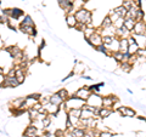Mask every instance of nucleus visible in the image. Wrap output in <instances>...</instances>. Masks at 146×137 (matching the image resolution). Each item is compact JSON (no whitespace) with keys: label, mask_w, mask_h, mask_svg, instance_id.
Wrapping results in <instances>:
<instances>
[{"label":"nucleus","mask_w":146,"mask_h":137,"mask_svg":"<svg viewBox=\"0 0 146 137\" xmlns=\"http://www.w3.org/2000/svg\"><path fill=\"white\" fill-rule=\"evenodd\" d=\"M99 137H112V134L110 131H100Z\"/></svg>","instance_id":"36"},{"label":"nucleus","mask_w":146,"mask_h":137,"mask_svg":"<svg viewBox=\"0 0 146 137\" xmlns=\"http://www.w3.org/2000/svg\"><path fill=\"white\" fill-rule=\"evenodd\" d=\"M11 103H12L13 108H21V107H22V104L25 103V97H21V98H16V99H13V101H12Z\"/></svg>","instance_id":"24"},{"label":"nucleus","mask_w":146,"mask_h":137,"mask_svg":"<svg viewBox=\"0 0 146 137\" xmlns=\"http://www.w3.org/2000/svg\"><path fill=\"white\" fill-rule=\"evenodd\" d=\"M135 20H134V18H124V24H123V26H124L125 27V28L128 29V30H133V28H134V26H135Z\"/></svg>","instance_id":"17"},{"label":"nucleus","mask_w":146,"mask_h":137,"mask_svg":"<svg viewBox=\"0 0 146 137\" xmlns=\"http://www.w3.org/2000/svg\"><path fill=\"white\" fill-rule=\"evenodd\" d=\"M95 32H96V29H95L94 27H88V28H86V29L83 32V33H84V36H85V38H90V36L93 35Z\"/></svg>","instance_id":"28"},{"label":"nucleus","mask_w":146,"mask_h":137,"mask_svg":"<svg viewBox=\"0 0 146 137\" xmlns=\"http://www.w3.org/2000/svg\"><path fill=\"white\" fill-rule=\"evenodd\" d=\"M139 47H140V46H139V45L136 44V43H135V44H130L129 46H128V51H127V52L130 53V55H135L136 51L139 50Z\"/></svg>","instance_id":"25"},{"label":"nucleus","mask_w":146,"mask_h":137,"mask_svg":"<svg viewBox=\"0 0 146 137\" xmlns=\"http://www.w3.org/2000/svg\"><path fill=\"white\" fill-rule=\"evenodd\" d=\"M39 102L43 104V106H45V104H48L50 103V96H48V97H40L39 99Z\"/></svg>","instance_id":"35"},{"label":"nucleus","mask_w":146,"mask_h":137,"mask_svg":"<svg viewBox=\"0 0 146 137\" xmlns=\"http://www.w3.org/2000/svg\"><path fill=\"white\" fill-rule=\"evenodd\" d=\"M136 56L141 57V58H145L146 60V47H139V50L136 51Z\"/></svg>","instance_id":"31"},{"label":"nucleus","mask_w":146,"mask_h":137,"mask_svg":"<svg viewBox=\"0 0 146 137\" xmlns=\"http://www.w3.org/2000/svg\"><path fill=\"white\" fill-rule=\"evenodd\" d=\"M110 27H112V21L108 16H106L101 22V28H110Z\"/></svg>","instance_id":"23"},{"label":"nucleus","mask_w":146,"mask_h":137,"mask_svg":"<svg viewBox=\"0 0 146 137\" xmlns=\"http://www.w3.org/2000/svg\"><path fill=\"white\" fill-rule=\"evenodd\" d=\"M131 66L129 62H121V69L122 70H124V72H130V69H131Z\"/></svg>","instance_id":"30"},{"label":"nucleus","mask_w":146,"mask_h":137,"mask_svg":"<svg viewBox=\"0 0 146 137\" xmlns=\"http://www.w3.org/2000/svg\"><path fill=\"white\" fill-rule=\"evenodd\" d=\"M90 95H91V91L88 89V86H84V88H80L78 91H77L74 96H77V97H79L82 99H84V101H86V99L89 98Z\"/></svg>","instance_id":"10"},{"label":"nucleus","mask_w":146,"mask_h":137,"mask_svg":"<svg viewBox=\"0 0 146 137\" xmlns=\"http://www.w3.org/2000/svg\"><path fill=\"white\" fill-rule=\"evenodd\" d=\"M127 11H128V10H127V9H125L124 6H123V5H121V6H118V7H116V9H115V12H116L119 17H123V18H124Z\"/></svg>","instance_id":"20"},{"label":"nucleus","mask_w":146,"mask_h":137,"mask_svg":"<svg viewBox=\"0 0 146 137\" xmlns=\"http://www.w3.org/2000/svg\"><path fill=\"white\" fill-rule=\"evenodd\" d=\"M74 16H76L78 23H84V24H86V27H94L93 26V18H91V12L88 11L86 9L82 7L79 10H77Z\"/></svg>","instance_id":"1"},{"label":"nucleus","mask_w":146,"mask_h":137,"mask_svg":"<svg viewBox=\"0 0 146 137\" xmlns=\"http://www.w3.org/2000/svg\"><path fill=\"white\" fill-rule=\"evenodd\" d=\"M117 102H118V98L116 96H105V97H102V99H101L102 107H106V108H112L113 104L117 103Z\"/></svg>","instance_id":"7"},{"label":"nucleus","mask_w":146,"mask_h":137,"mask_svg":"<svg viewBox=\"0 0 146 137\" xmlns=\"http://www.w3.org/2000/svg\"><path fill=\"white\" fill-rule=\"evenodd\" d=\"M27 112H28V114H29V119H31V121H34L36 118H38V115H39L38 111H35L34 108H28V109H27Z\"/></svg>","instance_id":"18"},{"label":"nucleus","mask_w":146,"mask_h":137,"mask_svg":"<svg viewBox=\"0 0 146 137\" xmlns=\"http://www.w3.org/2000/svg\"><path fill=\"white\" fill-rule=\"evenodd\" d=\"M118 112L122 114V117H125V118L136 117L135 111L133 108H129V107H119V108H118Z\"/></svg>","instance_id":"11"},{"label":"nucleus","mask_w":146,"mask_h":137,"mask_svg":"<svg viewBox=\"0 0 146 137\" xmlns=\"http://www.w3.org/2000/svg\"><path fill=\"white\" fill-rule=\"evenodd\" d=\"M57 94L60 95V97L63 99V101H66V99H67L68 97H70V94H68V91H67L66 89H61V90L58 91Z\"/></svg>","instance_id":"29"},{"label":"nucleus","mask_w":146,"mask_h":137,"mask_svg":"<svg viewBox=\"0 0 146 137\" xmlns=\"http://www.w3.org/2000/svg\"><path fill=\"white\" fill-rule=\"evenodd\" d=\"M25 15V12L23 10H21V9H18V7H13L11 9V15H10V18L13 21H17L18 18H20L21 16H23Z\"/></svg>","instance_id":"12"},{"label":"nucleus","mask_w":146,"mask_h":137,"mask_svg":"<svg viewBox=\"0 0 146 137\" xmlns=\"http://www.w3.org/2000/svg\"><path fill=\"white\" fill-rule=\"evenodd\" d=\"M123 24H124V18H123V17H119L117 21H115V22H113V23H112L113 28H116V29H118V28H122Z\"/></svg>","instance_id":"27"},{"label":"nucleus","mask_w":146,"mask_h":137,"mask_svg":"<svg viewBox=\"0 0 146 137\" xmlns=\"http://www.w3.org/2000/svg\"><path fill=\"white\" fill-rule=\"evenodd\" d=\"M80 112H82V109H68V111H67V115L80 118Z\"/></svg>","instance_id":"26"},{"label":"nucleus","mask_w":146,"mask_h":137,"mask_svg":"<svg viewBox=\"0 0 146 137\" xmlns=\"http://www.w3.org/2000/svg\"><path fill=\"white\" fill-rule=\"evenodd\" d=\"M108 17H110V18H111L112 23H113V22H115V21H117V20H118V18H119V16H118V15H117V13L115 12V10H111V11H110V13H108Z\"/></svg>","instance_id":"33"},{"label":"nucleus","mask_w":146,"mask_h":137,"mask_svg":"<svg viewBox=\"0 0 146 137\" xmlns=\"http://www.w3.org/2000/svg\"><path fill=\"white\" fill-rule=\"evenodd\" d=\"M5 51L10 55L11 58H13V60H16V61H21L22 56H23V51H22L18 46H15V45H12V46H6Z\"/></svg>","instance_id":"2"},{"label":"nucleus","mask_w":146,"mask_h":137,"mask_svg":"<svg viewBox=\"0 0 146 137\" xmlns=\"http://www.w3.org/2000/svg\"><path fill=\"white\" fill-rule=\"evenodd\" d=\"M111 57L115 58V60H116L118 63L123 62V53H122L121 51H113V52L111 53Z\"/></svg>","instance_id":"21"},{"label":"nucleus","mask_w":146,"mask_h":137,"mask_svg":"<svg viewBox=\"0 0 146 137\" xmlns=\"http://www.w3.org/2000/svg\"><path fill=\"white\" fill-rule=\"evenodd\" d=\"M113 38H115V36H102V44L105 45V46H108L110 44L112 43V40H113Z\"/></svg>","instance_id":"32"},{"label":"nucleus","mask_w":146,"mask_h":137,"mask_svg":"<svg viewBox=\"0 0 146 137\" xmlns=\"http://www.w3.org/2000/svg\"><path fill=\"white\" fill-rule=\"evenodd\" d=\"M66 23L70 28H74L78 22H77V18H76L74 15H67L66 16Z\"/></svg>","instance_id":"14"},{"label":"nucleus","mask_w":146,"mask_h":137,"mask_svg":"<svg viewBox=\"0 0 146 137\" xmlns=\"http://www.w3.org/2000/svg\"><path fill=\"white\" fill-rule=\"evenodd\" d=\"M113 113L112 108H106V107H101L99 111V118L100 119H104V118H108L111 114Z\"/></svg>","instance_id":"13"},{"label":"nucleus","mask_w":146,"mask_h":137,"mask_svg":"<svg viewBox=\"0 0 146 137\" xmlns=\"http://www.w3.org/2000/svg\"><path fill=\"white\" fill-rule=\"evenodd\" d=\"M42 107H43V104H42V103H40V102H36V103H35V104H34V106L32 107V108H34L35 111H39V109L42 108Z\"/></svg>","instance_id":"39"},{"label":"nucleus","mask_w":146,"mask_h":137,"mask_svg":"<svg viewBox=\"0 0 146 137\" xmlns=\"http://www.w3.org/2000/svg\"><path fill=\"white\" fill-rule=\"evenodd\" d=\"M4 74H5V70H4L3 67H0V75H4Z\"/></svg>","instance_id":"41"},{"label":"nucleus","mask_w":146,"mask_h":137,"mask_svg":"<svg viewBox=\"0 0 146 137\" xmlns=\"http://www.w3.org/2000/svg\"><path fill=\"white\" fill-rule=\"evenodd\" d=\"M131 34H135V35H146V23H145L144 20L135 22V26H134L133 30H131Z\"/></svg>","instance_id":"4"},{"label":"nucleus","mask_w":146,"mask_h":137,"mask_svg":"<svg viewBox=\"0 0 146 137\" xmlns=\"http://www.w3.org/2000/svg\"><path fill=\"white\" fill-rule=\"evenodd\" d=\"M101 99H102V97H100L98 94H91V95L89 96V98L85 101V103H88V104H90V106H93V107L101 108V107H102Z\"/></svg>","instance_id":"5"},{"label":"nucleus","mask_w":146,"mask_h":137,"mask_svg":"<svg viewBox=\"0 0 146 137\" xmlns=\"http://www.w3.org/2000/svg\"><path fill=\"white\" fill-rule=\"evenodd\" d=\"M85 40L88 41V44L90 45V46H93V47H96V46H99V45L102 44V36H101V34H100L99 30L95 32L90 38H85Z\"/></svg>","instance_id":"3"},{"label":"nucleus","mask_w":146,"mask_h":137,"mask_svg":"<svg viewBox=\"0 0 146 137\" xmlns=\"http://www.w3.org/2000/svg\"><path fill=\"white\" fill-rule=\"evenodd\" d=\"M62 102H63V99L60 97V95H58L57 92L50 96V103H51V104H55V106H60Z\"/></svg>","instance_id":"15"},{"label":"nucleus","mask_w":146,"mask_h":137,"mask_svg":"<svg viewBox=\"0 0 146 137\" xmlns=\"http://www.w3.org/2000/svg\"><path fill=\"white\" fill-rule=\"evenodd\" d=\"M23 136L25 137H36L38 136V127L31 123V124L26 127V130L23 132Z\"/></svg>","instance_id":"9"},{"label":"nucleus","mask_w":146,"mask_h":137,"mask_svg":"<svg viewBox=\"0 0 146 137\" xmlns=\"http://www.w3.org/2000/svg\"><path fill=\"white\" fill-rule=\"evenodd\" d=\"M82 1H84V3H85V1H88V0H82Z\"/></svg>","instance_id":"42"},{"label":"nucleus","mask_w":146,"mask_h":137,"mask_svg":"<svg viewBox=\"0 0 146 137\" xmlns=\"http://www.w3.org/2000/svg\"><path fill=\"white\" fill-rule=\"evenodd\" d=\"M131 1H133V3L135 4V5H138V6H140V1H141V0H131Z\"/></svg>","instance_id":"40"},{"label":"nucleus","mask_w":146,"mask_h":137,"mask_svg":"<svg viewBox=\"0 0 146 137\" xmlns=\"http://www.w3.org/2000/svg\"><path fill=\"white\" fill-rule=\"evenodd\" d=\"M128 46H129V44L127 41V38L119 39V49H118V51H121L122 53H125L128 51Z\"/></svg>","instance_id":"16"},{"label":"nucleus","mask_w":146,"mask_h":137,"mask_svg":"<svg viewBox=\"0 0 146 137\" xmlns=\"http://www.w3.org/2000/svg\"><path fill=\"white\" fill-rule=\"evenodd\" d=\"M18 85L20 84H18L16 76H7V75H5V79H4V81H3V84H1L0 88H4V89L5 88H17Z\"/></svg>","instance_id":"6"},{"label":"nucleus","mask_w":146,"mask_h":137,"mask_svg":"<svg viewBox=\"0 0 146 137\" xmlns=\"http://www.w3.org/2000/svg\"><path fill=\"white\" fill-rule=\"evenodd\" d=\"M15 72H16V69H15V67H13V68H11V69L6 73V75L7 76H15Z\"/></svg>","instance_id":"38"},{"label":"nucleus","mask_w":146,"mask_h":137,"mask_svg":"<svg viewBox=\"0 0 146 137\" xmlns=\"http://www.w3.org/2000/svg\"><path fill=\"white\" fill-rule=\"evenodd\" d=\"M7 18L9 17H5L4 15L0 16V24H6V22H7Z\"/></svg>","instance_id":"37"},{"label":"nucleus","mask_w":146,"mask_h":137,"mask_svg":"<svg viewBox=\"0 0 146 137\" xmlns=\"http://www.w3.org/2000/svg\"><path fill=\"white\" fill-rule=\"evenodd\" d=\"M0 5H1V1H0Z\"/></svg>","instance_id":"43"},{"label":"nucleus","mask_w":146,"mask_h":137,"mask_svg":"<svg viewBox=\"0 0 146 137\" xmlns=\"http://www.w3.org/2000/svg\"><path fill=\"white\" fill-rule=\"evenodd\" d=\"M80 118L82 119H88V118H95V114L93 112H89L86 109H82L80 112Z\"/></svg>","instance_id":"19"},{"label":"nucleus","mask_w":146,"mask_h":137,"mask_svg":"<svg viewBox=\"0 0 146 137\" xmlns=\"http://www.w3.org/2000/svg\"><path fill=\"white\" fill-rule=\"evenodd\" d=\"M20 30L29 36H35L36 35V29L35 26H27V24H20Z\"/></svg>","instance_id":"8"},{"label":"nucleus","mask_w":146,"mask_h":137,"mask_svg":"<svg viewBox=\"0 0 146 137\" xmlns=\"http://www.w3.org/2000/svg\"><path fill=\"white\" fill-rule=\"evenodd\" d=\"M21 24H27V26H34V21L32 20V17L29 15H25L23 20L21 21Z\"/></svg>","instance_id":"22"},{"label":"nucleus","mask_w":146,"mask_h":137,"mask_svg":"<svg viewBox=\"0 0 146 137\" xmlns=\"http://www.w3.org/2000/svg\"><path fill=\"white\" fill-rule=\"evenodd\" d=\"M76 29H78L79 32H84L86 28H88V27H86V24H84V23H77V26L74 27Z\"/></svg>","instance_id":"34"}]
</instances>
